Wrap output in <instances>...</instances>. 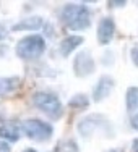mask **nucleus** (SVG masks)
Returning a JSON list of instances; mask_svg holds the SVG:
<instances>
[{
    "label": "nucleus",
    "mask_w": 138,
    "mask_h": 152,
    "mask_svg": "<svg viewBox=\"0 0 138 152\" xmlns=\"http://www.w3.org/2000/svg\"><path fill=\"white\" fill-rule=\"evenodd\" d=\"M62 21L72 31L88 29L89 24H91V12L86 5L68 3L62 8Z\"/></svg>",
    "instance_id": "1"
},
{
    "label": "nucleus",
    "mask_w": 138,
    "mask_h": 152,
    "mask_svg": "<svg viewBox=\"0 0 138 152\" xmlns=\"http://www.w3.org/2000/svg\"><path fill=\"white\" fill-rule=\"evenodd\" d=\"M46 50V41L42 36L39 34H32V36H26L23 37L20 42L16 44V55L23 60H32L38 58L44 53Z\"/></svg>",
    "instance_id": "2"
},
{
    "label": "nucleus",
    "mask_w": 138,
    "mask_h": 152,
    "mask_svg": "<svg viewBox=\"0 0 138 152\" xmlns=\"http://www.w3.org/2000/svg\"><path fill=\"white\" fill-rule=\"evenodd\" d=\"M32 105L36 108H39L41 112H44L47 117L50 118H59L63 112V105H62L60 99L52 92H34L31 97Z\"/></svg>",
    "instance_id": "3"
},
{
    "label": "nucleus",
    "mask_w": 138,
    "mask_h": 152,
    "mask_svg": "<svg viewBox=\"0 0 138 152\" xmlns=\"http://www.w3.org/2000/svg\"><path fill=\"white\" fill-rule=\"evenodd\" d=\"M21 128H23L24 134L34 141H47L54 134L52 126L49 123L39 120V118H28V120H24L21 123Z\"/></svg>",
    "instance_id": "4"
},
{
    "label": "nucleus",
    "mask_w": 138,
    "mask_h": 152,
    "mask_svg": "<svg viewBox=\"0 0 138 152\" xmlns=\"http://www.w3.org/2000/svg\"><path fill=\"white\" fill-rule=\"evenodd\" d=\"M94 68H96V65H94V60H93V57L89 52L83 50V52L77 53L75 61H73V71L77 76L86 78V76H89L94 71Z\"/></svg>",
    "instance_id": "5"
},
{
    "label": "nucleus",
    "mask_w": 138,
    "mask_h": 152,
    "mask_svg": "<svg viewBox=\"0 0 138 152\" xmlns=\"http://www.w3.org/2000/svg\"><path fill=\"white\" fill-rule=\"evenodd\" d=\"M114 84L115 83H114V79H112L111 76H101L99 81L96 83V86H94V89H93V100L94 102L104 100L109 94H111Z\"/></svg>",
    "instance_id": "6"
},
{
    "label": "nucleus",
    "mask_w": 138,
    "mask_h": 152,
    "mask_svg": "<svg viewBox=\"0 0 138 152\" xmlns=\"http://www.w3.org/2000/svg\"><path fill=\"white\" fill-rule=\"evenodd\" d=\"M114 32H115V23L112 18H103L99 21V26H97V39H99V44L106 45L112 41L114 37Z\"/></svg>",
    "instance_id": "7"
},
{
    "label": "nucleus",
    "mask_w": 138,
    "mask_h": 152,
    "mask_svg": "<svg viewBox=\"0 0 138 152\" xmlns=\"http://www.w3.org/2000/svg\"><path fill=\"white\" fill-rule=\"evenodd\" d=\"M0 137L10 142H15L20 139V126L18 123L12 120H3L0 121Z\"/></svg>",
    "instance_id": "8"
},
{
    "label": "nucleus",
    "mask_w": 138,
    "mask_h": 152,
    "mask_svg": "<svg viewBox=\"0 0 138 152\" xmlns=\"http://www.w3.org/2000/svg\"><path fill=\"white\" fill-rule=\"evenodd\" d=\"M42 24H44V20H42L41 16H38V15H31V16L24 18V20L18 21L16 24H13L12 29H13V31H26V29L34 31V29H39V28H41Z\"/></svg>",
    "instance_id": "9"
},
{
    "label": "nucleus",
    "mask_w": 138,
    "mask_h": 152,
    "mask_svg": "<svg viewBox=\"0 0 138 152\" xmlns=\"http://www.w3.org/2000/svg\"><path fill=\"white\" fill-rule=\"evenodd\" d=\"M21 84V79L18 76H10V78H0V96H7L18 91Z\"/></svg>",
    "instance_id": "10"
},
{
    "label": "nucleus",
    "mask_w": 138,
    "mask_h": 152,
    "mask_svg": "<svg viewBox=\"0 0 138 152\" xmlns=\"http://www.w3.org/2000/svg\"><path fill=\"white\" fill-rule=\"evenodd\" d=\"M81 42H83V37H80V36H68L60 42V53L63 57H68L78 45H81Z\"/></svg>",
    "instance_id": "11"
},
{
    "label": "nucleus",
    "mask_w": 138,
    "mask_h": 152,
    "mask_svg": "<svg viewBox=\"0 0 138 152\" xmlns=\"http://www.w3.org/2000/svg\"><path fill=\"white\" fill-rule=\"evenodd\" d=\"M96 126H97L96 118L94 117H86V118H83V120L78 123V131H80V134H81L83 137H88L94 129H96Z\"/></svg>",
    "instance_id": "12"
},
{
    "label": "nucleus",
    "mask_w": 138,
    "mask_h": 152,
    "mask_svg": "<svg viewBox=\"0 0 138 152\" xmlns=\"http://www.w3.org/2000/svg\"><path fill=\"white\" fill-rule=\"evenodd\" d=\"M88 105H89V99L85 94H77V96H73L68 100V107L78 108V110H83V108H86Z\"/></svg>",
    "instance_id": "13"
},
{
    "label": "nucleus",
    "mask_w": 138,
    "mask_h": 152,
    "mask_svg": "<svg viewBox=\"0 0 138 152\" xmlns=\"http://www.w3.org/2000/svg\"><path fill=\"white\" fill-rule=\"evenodd\" d=\"M127 108L128 110H137L138 108V88L133 86L127 91Z\"/></svg>",
    "instance_id": "14"
},
{
    "label": "nucleus",
    "mask_w": 138,
    "mask_h": 152,
    "mask_svg": "<svg viewBox=\"0 0 138 152\" xmlns=\"http://www.w3.org/2000/svg\"><path fill=\"white\" fill-rule=\"evenodd\" d=\"M57 151L59 152H78V146L73 142V141H63L57 146Z\"/></svg>",
    "instance_id": "15"
},
{
    "label": "nucleus",
    "mask_w": 138,
    "mask_h": 152,
    "mask_svg": "<svg viewBox=\"0 0 138 152\" xmlns=\"http://www.w3.org/2000/svg\"><path fill=\"white\" fill-rule=\"evenodd\" d=\"M130 55H132V61L135 63V66H138V47H133Z\"/></svg>",
    "instance_id": "16"
},
{
    "label": "nucleus",
    "mask_w": 138,
    "mask_h": 152,
    "mask_svg": "<svg viewBox=\"0 0 138 152\" xmlns=\"http://www.w3.org/2000/svg\"><path fill=\"white\" fill-rule=\"evenodd\" d=\"M130 125H132L133 128L138 131V113H135L133 117H130Z\"/></svg>",
    "instance_id": "17"
},
{
    "label": "nucleus",
    "mask_w": 138,
    "mask_h": 152,
    "mask_svg": "<svg viewBox=\"0 0 138 152\" xmlns=\"http://www.w3.org/2000/svg\"><path fill=\"white\" fill-rule=\"evenodd\" d=\"M0 152H10V146L7 142H0Z\"/></svg>",
    "instance_id": "18"
},
{
    "label": "nucleus",
    "mask_w": 138,
    "mask_h": 152,
    "mask_svg": "<svg viewBox=\"0 0 138 152\" xmlns=\"http://www.w3.org/2000/svg\"><path fill=\"white\" fill-rule=\"evenodd\" d=\"M5 36H7V29L2 26V24H0V41H2V39H5Z\"/></svg>",
    "instance_id": "19"
},
{
    "label": "nucleus",
    "mask_w": 138,
    "mask_h": 152,
    "mask_svg": "<svg viewBox=\"0 0 138 152\" xmlns=\"http://www.w3.org/2000/svg\"><path fill=\"white\" fill-rule=\"evenodd\" d=\"M132 151H133V152H138V139H133V144H132Z\"/></svg>",
    "instance_id": "20"
},
{
    "label": "nucleus",
    "mask_w": 138,
    "mask_h": 152,
    "mask_svg": "<svg viewBox=\"0 0 138 152\" xmlns=\"http://www.w3.org/2000/svg\"><path fill=\"white\" fill-rule=\"evenodd\" d=\"M23 152H38V151H36V149H31V147H30V149H24Z\"/></svg>",
    "instance_id": "21"
},
{
    "label": "nucleus",
    "mask_w": 138,
    "mask_h": 152,
    "mask_svg": "<svg viewBox=\"0 0 138 152\" xmlns=\"http://www.w3.org/2000/svg\"><path fill=\"white\" fill-rule=\"evenodd\" d=\"M109 152H117V151H109Z\"/></svg>",
    "instance_id": "22"
}]
</instances>
